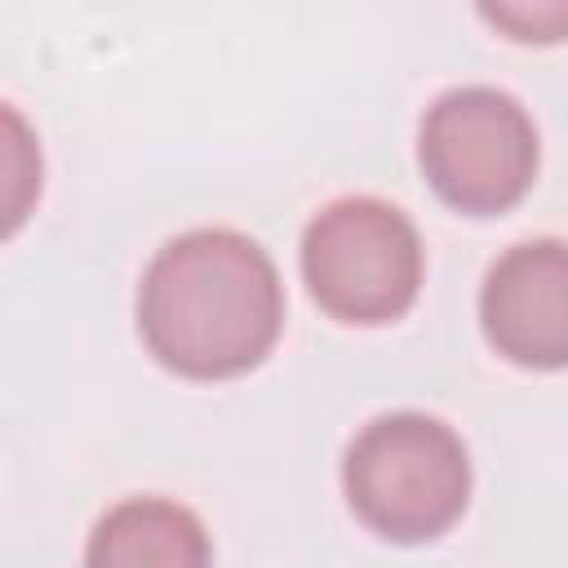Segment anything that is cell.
I'll return each instance as SVG.
<instances>
[{
	"instance_id": "3",
	"label": "cell",
	"mask_w": 568,
	"mask_h": 568,
	"mask_svg": "<svg viewBox=\"0 0 568 568\" xmlns=\"http://www.w3.org/2000/svg\"><path fill=\"white\" fill-rule=\"evenodd\" d=\"M302 284L311 302L355 328H377L413 311L422 293V235L404 209L377 195H337L302 231Z\"/></svg>"
},
{
	"instance_id": "2",
	"label": "cell",
	"mask_w": 568,
	"mask_h": 568,
	"mask_svg": "<svg viewBox=\"0 0 568 568\" xmlns=\"http://www.w3.org/2000/svg\"><path fill=\"white\" fill-rule=\"evenodd\" d=\"M351 515L395 546L444 537L470 501V453L462 435L430 413H382L355 430L342 457Z\"/></svg>"
},
{
	"instance_id": "6",
	"label": "cell",
	"mask_w": 568,
	"mask_h": 568,
	"mask_svg": "<svg viewBox=\"0 0 568 568\" xmlns=\"http://www.w3.org/2000/svg\"><path fill=\"white\" fill-rule=\"evenodd\" d=\"M84 568H213V541L191 506L124 497L89 528Z\"/></svg>"
},
{
	"instance_id": "7",
	"label": "cell",
	"mask_w": 568,
	"mask_h": 568,
	"mask_svg": "<svg viewBox=\"0 0 568 568\" xmlns=\"http://www.w3.org/2000/svg\"><path fill=\"white\" fill-rule=\"evenodd\" d=\"M479 18L506 31L519 44H559L568 40V0H501L479 4Z\"/></svg>"
},
{
	"instance_id": "1",
	"label": "cell",
	"mask_w": 568,
	"mask_h": 568,
	"mask_svg": "<svg viewBox=\"0 0 568 568\" xmlns=\"http://www.w3.org/2000/svg\"><path fill=\"white\" fill-rule=\"evenodd\" d=\"M284 328L271 253L231 226H195L155 248L138 284V337L155 364L191 382L257 368Z\"/></svg>"
},
{
	"instance_id": "4",
	"label": "cell",
	"mask_w": 568,
	"mask_h": 568,
	"mask_svg": "<svg viewBox=\"0 0 568 568\" xmlns=\"http://www.w3.org/2000/svg\"><path fill=\"white\" fill-rule=\"evenodd\" d=\"M541 142L528 106L493 84L444 89L417 124L426 186L466 217L515 209L537 178Z\"/></svg>"
},
{
	"instance_id": "5",
	"label": "cell",
	"mask_w": 568,
	"mask_h": 568,
	"mask_svg": "<svg viewBox=\"0 0 568 568\" xmlns=\"http://www.w3.org/2000/svg\"><path fill=\"white\" fill-rule=\"evenodd\" d=\"M479 328L519 368H568V240L532 235L510 244L484 271Z\"/></svg>"
}]
</instances>
